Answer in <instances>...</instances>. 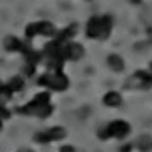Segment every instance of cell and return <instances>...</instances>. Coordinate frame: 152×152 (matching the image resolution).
<instances>
[{
    "label": "cell",
    "instance_id": "cell-1",
    "mask_svg": "<svg viewBox=\"0 0 152 152\" xmlns=\"http://www.w3.org/2000/svg\"><path fill=\"white\" fill-rule=\"evenodd\" d=\"M53 107L50 105V94L49 93H40L37 94L26 107L17 108L20 114H35L38 117H47L52 114Z\"/></svg>",
    "mask_w": 152,
    "mask_h": 152
},
{
    "label": "cell",
    "instance_id": "cell-2",
    "mask_svg": "<svg viewBox=\"0 0 152 152\" xmlns=\"http://www.w3.org/2000/svg\"><path fill=\"white\" fill-rule=\"evenodd\" d=\"M131 131V126L123 122V120H114L111 122L107 129H104L100 132V138H110V137H116V138H123L129 134Z\"/></svg>",
    "mask_w": 152,
    "mask_h": 152
},
{
    "label": "cell",
    "instance_id": "cell-3",
    "mask_svg": "<svg viewBox=\"0 0 152 152\" xmlns=\"http://www.w3.org/2000/svg\"><path fill=\"white\" fill-rule=\"evenodd\" d=\"M40 82L41 85H46L49 88H52V90H56V91H62L66 90L69 87V79L66 75H62L61 72H58L56 75H44L40 78Z\"/></svg>",
    "mask_w": 152,
    "mask_h": 152
},
{
    "label": "cell",
    "instance_id": "cell-4",
    "mask_svg": "<svg viewBox=\"0 0 152 152\" xmlns=\"http://www.w3.org/2000/svg\"><path fill=\"white\" fill-rule=\"evenodd\" d=\"M152 85V75L138 70L134 73V76L128 79L126 87L128 88H149Z\"/></svg>",
    "mask_w": 152,
    "mask_h": 152
},
{
    "label": "cell",
    "instance_id": "cell-5",
    "mask_svg": "<svg viewBox=\"0 0 152 152\" xmlns=\"http://www.w3.org/2000/svg\"><path fill=\"white\" fill-rule=\"evenodd\" d=\"M66 137V129L61 128V126H55V128H50L44 132H38L35 135V140L40 143H49V142H56L61 138Z\"/></svg>",
    "mask_w": 152,
    "mask_h": 152
},
{
    "label": "cell",
    "instance_id": "cell-6",
    "mask_svg": "<svg viewBox=\"0 0 152 152\" xmlns=\"http://www.w3.org/2000/svg\"><path fill=\"white\" fill-rule=\"evenodd\" d=\"M37 34H43V35H52L55 34V28L52 23L49 21H38V23H32L26 28V37L32 38Z\"/></svg>",
    "mask_w": 152,
    "mask_h": 152
},
{
    "label": "cell",
    "instance_id": "cell-7",
    "mask_svg": "<svg viewBox=\"0 0 152 152\" xmlns=\"http://www.w3.org/2000/svg\"><path fill=\"white\" fill-rule=\"evenodd\" d=\"M5 49L9 50V52H17V50L24 52V53L28 52V49L24 47V44L20 40H17L15 37H6L5 38Z\"/></svg>",
    "mask_w": 152,
    "mask_h": 152
},
{
    "label": "cell",
    "instance_id": "cell-8",
    "mask_svg": "<svg viewBox=\"0 0 152 152\" xmlns=\"http://www.w3.org/2000/svg\"><path fill=\"white\" fill-rule=\"evenodd\" d=\"M87 35L90 38H97L100 37V18L91 17L87 23Z\"/></svg>",
    "mask_w": 152,
    "mask_h": 152
},
{
    "label": "cell",
    "instance_id": "cell-9",
    "mask_svg": "<svg viewBox=\"0 0 152 152\" xmlns=\"http://www.w3.org/2000/svg\"><path fill=\"white\" fill-rule=\"evenodd\" d=\"M84 55V49L79 43H72L67 46V58L73 59V61H78L81 59Z\"/></svg>",
    "mask_w": 152,
    "mask_h": 152
},
{
    "label": "cell",
    "instance_id": "cell-10",
    "mask_svg": "<svg viewBox=\"0 0 152 152\" xmlns=\"http://www.w3.org/2000/svg\"><path fill=\"white\" fill-rule=\"evenodd\" d=\"M104 104L108 107H119L122 104V97L117 91H110L104 96Z\"/></svg>",
    "mask_w": 152,
    "mask_h": 152
},
{
    "label": "cell",
    "instance_id": "cell-11",
    "mask_svg": "<svg viewBox=\"0 0 152 152\" xmlns=\"http://www.w3.org/2000/svg\"><path fill=\"white\" fill-rule=\"evenodd\" d=\"M111 34V17L105 15L100 18V37L102 40H105V38H108Z\"/></svg>",
    "mask_w": 152,
    "mask_h": 152
},
{
    "label": "cell",
    "instance_id": "cell-12",
    "mask_svg": "<svg viewBox=\"0 0 152 152\" xmlns=\"http://www.w3.org/2000/svg\"><path fill=\"white\" fill-rule=\"evenodd\" d=\"M108 66L114 70V72H122L125 67V62L119 55H110L108 56Z\"/></svg>",
    "mask_w": 152,
    "mask_h": 152
},
{
    "label": "cell",
    "instance_id": "cell-13",
    "mask_svg": "<svg viewBox=\"0 0 152 152\" xmlns=\"http://www.w3.org/2000/svg\"><path fill=\"white\" fill-rule=\"evenodd\" d=\"M9 90L14 93V91H20L21 88H23V79L20 78V76H15V78H12L9 82H8V85H6Z\"/></svg>",
    "mask_w": 152,
    "mask_h": 152
},
{
    "label": "cell",
    "instance_id": "cell-14",
    "mask_svg": "<svg viewBox=\"0 0 152 152\" xmlns=\"http://www.w3.org/2000/svg\"><path fill=\"white\" fill-rule=\"evenodd\" d=\"M76 31H78V26H76V24H72V26H69L67 29H64V31L59 34L58 41H62V43H64V40H67V38L73 37V35L76 34Z\"/></svg>",
    "mask_w": 152,
    "mask_h": 152
},
{
    "label": "cell",
    "instance_id": "cell-15",
    "mask_svg": "<svg viewBox=\"0 0 152 152\" xmlns=\"http://www.w3.org/2000/svg\"><path fill=\"white\" fill-rule=\"evenodd\" d=\"M138 148L140 151H151L152 149V137H142L138 140Z\"/></svg>",
    "mask_w": 152,
    "mask_h": 152
},
{
    "label": "cell",
    "instance_id": "cell-16",
    "mask_svg": "<svg viewBox=\"0 0 152 152\" xmlns=\"http://www.w3.org/2000/svg\"><path fill=\"white\" fill-rule=\"evenodd\" d=\"M9 116H11V113H9V111H6V108L0 107V117H2V119L5 117V119H6V117H9Z\"/></svg>",
    "mask_w": 152,
    "mask_h": 152
},
{
    "label": "cell",
    "instance_id": "cell-17",
    "mask_svg": "<svg viewBox=\"0 0 152 152\" xmlns=\"http://www.w3.org/2000/svg\"><path fill=\"white\" fill-rule=\"evenodd\" d=\"M61 152H75V149L72 146H62L61 148Z\"/></svg>",
    "mask_w": 152,
    "mask_h": 152
},
{
    "label": "cell",
    "instance_id": "cell-18",
    "mask_svg": "<svg viewBox=\"0 0 152 152\" xmlns=\"http://www.w3.org/2000/svg\"><path fill=\"white\" fill-rule=\"evenodd\" d=\"M3 128V123H2V117H0V129Z\"/></svg>",
    "mask_w": 152,
    "mask_h": 152
},
{
    "label": "cell",
    "instance_id": "cell-19",
    "mask_svg": "<svg viewBox=\"0 0 152 152\" xmlns=\"http://www.w3.org/2000/svg\"><path fill=\"white\" fill-rule=\"evenodd\" d=\"M151 73H152V64H151Z\"/></svg>",
    "mask_w": 152,
    "mask_h": 152
}]
</instances>
